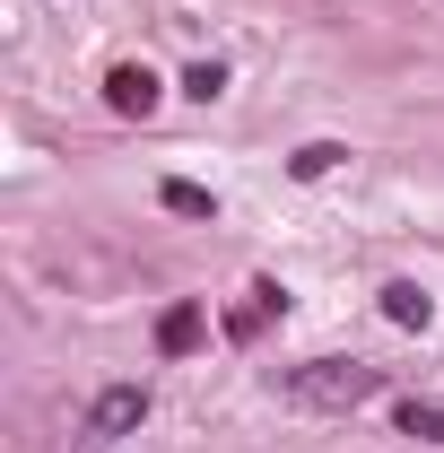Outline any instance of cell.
Instances as JSON below:
<instances>
[{
	"label": "cell",
	"mask_w": 444,
	"mask_h": 453,
	"mask_svg": "<svg viewBox=\"0 0 444 453\" xmlns=\"http://www.w3.org/2000/svg\"><path fill=\"white\" fill-rule=\"evenodd\" d=\"M279 393L296 401V410L348 418V410H366V401L384 393V366H366V357H305V366H287V375H279Z\"/></svg>",
	"instance_id": "cell-1"
},
{
	"label": "cell",
	"mask_w": 444,
	"mask_h": 453,
	"mask_svg": "<svg viewBox=\"0 0 444 453\" xmlns=\"http://www.w3.org/2000/svg\"><path fill=\"white\" fill-rule=\"evenodd\" d=\"M140 418H149V384H105L88 401V445H122Z\"/></svg>",
	"instance_id": "cell-2"
},
{
	"label": "cell",
	"mask_w": 444,
	"mask_h": 453,
	"mask_svg": "<svg viewBox=\"0 0 444 453\" xmlns=\"http://www.w3.org/2000/svg\"><path fill=\"white\" fill-rule=\"evenodd\" d=\"M157 96H166V88H157V70H149V61H113V70H105V105H113V113L149 122V113H157Z\"/></svg>",
	"instance_id": "cell-3"
},
{
	"label": "cell",
	"mask_w": 444,
	"mask_h": 453,
	"mask_svg": "<svg viewBox=\"0 0 444 453\" xmlns=\"http://www.w3.org/2000/svg\"><path fill=\"white\" fill-rule=\"evenodd\" d=\"M279 305H287V288H279V280H253V296L226 314V340H253V332H262V323L279 314Z\"/></svg>",
	"instance_id": "cell-4"
},
{
	"label": "cell",
	"mask_w": 444,
	"mask_h": 453,
	"mask_svg": "<svg viewBox=\"0 0 444 453\" xmlns=\"http://www.w3.org/2000/svg\"><path fill=\"white\" fill-rule=\"evenodd\" d=\"M201 332H210V314H201V305H166V314H157V349H166V357L201 349Z\"/></svg>",
	"instance_id": "cell-5"
},
{
	"label": "cell",
	"mask_w": 444,
	"mask_h": 453,
	"mask_svg": "<svg viewBox=\"0 0 444 453\" xmlns=\"http://www.w3.org/2000/svg\"><path fill=\"white\" fill-rule=\"evenodd\" d=\"M157 201H166L174 219H218V192H210V183H183V174L157 183Z\"/></svg>",
	"instance_id": "cell-6"
},
{
	"label": "cell",
	"mask_w": 444,
	"mask_h": 453,
	"mask_svg": "<svg viewBox=\"0 0 444 453\" xmlns=\"http://www.w3.org/2000/svg\"><path fill=\"white\" fill-rule=\"evenodd\" d=\"M384 314L401 323V332H427V314H436V305H427V288H418V280H392V288H384Z\"/></svg>",
	"instance_id": "cell-7"
},
{
	"label": "cell",
	"mask_w": 444,
	"mask_h": 453,
	"mask_svg": "<svg viewBox=\"0 0 444 453\" xmlns=\"http://www.w3.org/2000/svg\"><path fill=\"white\" fill-rule=\"evenodd\" d=\"M401 436H418V445H444V410H436V401H401Z\"/></svg>",
	"instance_id": "cell-8"
},
{
	"label": "cell",
	"mask_w": 444,
	"mask_h": 453,
	"mask_svg": "<svg viewBox=\"0 0 444 453\" xmlns=\"http://www.w3.org/2000/svg\"><path fill=\"white\" fill-rule=\"evenodd\" d=\"M340 157H348V149H340V140H305V149H296V157H287V166H296V183H314V174H332Z\"/></svg>",
	"instance_id": "cell-9"
},
{
	"label": "cell",
	"mask_w": 444,
	"mask_h": 453,
	"mask_svg": "<svg viewBox=\"0 0 444 453\" xmlns=\"http://www.w3.org/2000/svg\"><path fill=\"white\" fill-rule=\"evenodd\" d=\"M183 96H192V105H218V96H226V70H218V61H192V70H183Z\"/></svg>",
	"instance_id": "cell-10"
}]
</instances>
